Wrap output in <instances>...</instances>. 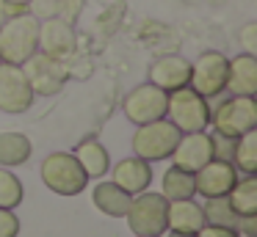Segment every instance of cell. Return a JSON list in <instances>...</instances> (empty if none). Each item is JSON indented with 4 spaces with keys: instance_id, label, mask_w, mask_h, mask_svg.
I'll list each match as a JSON object with an SVG mask.
<instances>
[{
    "instance_id": "cell-1",
    "label": "cell",
    "mask_w": 257,
    "mask_h": 237,
    "mask_svg": "<svg viewBox=\"0 0 257 237\" xmlns=\"http://www.w3.org/2000/svg\"><path fill=\"white\" fill-rule=\"evenodd\" d=\"M34 53H39V20L28 11L0 22V58L3 64L23 66Z\"/></svg>"
},
{
    "instance_id": "cell-2",
    "label": "cell",
    "mask_w": 257,
    "mask_h": 237,
    "mask_svg": "<svg viewBox=\"0 0 257 237\" xmlns=\"http://www.w3.org/2000/svg\"><path fill=\"white\" fill-rule=\"evenodd\" d=\"M127 218V226L133 234L139 237H161L169 231V201L163 198V193H152V190H144V193H136L130 198V207L124 212Z\"/></svg>"
},
{
    "instance_id": "cell-3",
    "label": "cell",
    "mask_w": 257,
    "mask_h": 237,
    "mask_svg": "<svg viewBox=\"0 0 257 237\" xmlns=\"http://www.w3.org/2000/svg\"><path fill=\"white\" fill-rule=\"evenodd\" d=\"M42 182H45L47 190L58 193V196H78L86 190L89 185V176L80 168L78 157L72 152H53L45 157L39 168Z\"/></svg>"
},
{
    "instance_id": "cell-4",
    "label": "cell",
    "mask_w": 257,
    "mask_h": 237,
    "mask_svg": "<svg viewBox=\"0 0 257 237\" xmlns=\"http://www.w3.org/2000/svg\"><path fill=\"white\" fill-rule=\"evenodd\" d=\"M166 119L177 127L180 132H202L210 124V99L196 94L191 86L177 88L169 94L166 105Z\"/></svg>"
},
{
    "instance_id": "cell-5",
    "label": "cell",
    "mask_w": 257,
    "mask_h": 237,
    "mask_svg": "<svg viewBox=\"0 0 257 237\" xmlns=\"http://www.w3.org/2000/svg\"><path fill=\"white\" fill-rule=\"evenodd\" d=\"M180 135L183 132L172 124L169 119H158L150 121V124H141L136 127V135H133V154L147 163H161V160H169L177 146Z\"/></svg>"
},
{
    "instance_id": "cell-6",
    "label": "cell",
    "mask_w": 257,
    "mask_h": 237,
    "mask_svg": "<svg viewBox=\"0 0 257 237\" xmlns=\"http://www.w3.org/2000/svg\"><path fill=\"white\" fill-rule=\"evenodd\" d=\"M210 124L216 132L229 138H240L257 130V102L254 97H229L210 110Z\"/></svg>"
},
{
    "instance_id": "cell-7",
    "label": "cell",
    "mask_w": 257,
    "mask_h": 237,
    "mask_svg": "<svg viewBox=\"0 0 257 237\" xmlns=\"http://www.w3.org/2000/svg\"><path fill=\"white\" fill-rule=\"evenodd\" d=\"M166 105H169V94L147 80L124 94L122 113L130 124L141 127V124H150V121L166 119Z\"/></svg>"
},
{
    "instance_id": "cell-8",
    "label": "cell",
    "mask_w": 257,
    "mask_h": 237,
    "mask_svg": "<svg viewBox=\"0 0 257 237\" xmlns=\"http://www.w3.org/2000/svg\"><path fill=\"white\" fill-rule=\"evenodd\" d=\"M23 72L28 77L31 88L36 97H56L69 80V66L67 61H56L45 53H34L23 64Z\"/></svg>"
},
{
    "instance_id": "cell-9",
    "label": "cell",
    "mask_w": 257,
    "mask_h": 237,
    "mask_svg": "<svg viewBox=\"0 0 257 237\" xmlns=\"http://www.w3.org/2000/svg\"><path fill=\"white\" fill-rule=\"evenodd\" d=\"M227 69H229L227 55L218 53V50H207L191 64L188 86L205 99H213L218 94H224V88H227Z\"/></svg>"
},
{
    "instance_id": "cell-10",
    "label": "cell",
    "mask_w": 257,
    "mask_h": 237,
    "mask_svg": "<svg viewBox=\"0 0 257 237\" xmlns=\"http://www.w3.org/2000/svg\"><path fill=\"white\" fill-rule=\"evenodd\" d=\"M34 99H36V94L31 88L28 77H25L23 66L0 64V110L20 116L25 110H31Z\"/></svg>"
},
{
    "instance_id": "cell-11",
    "label": "cell",
    "mask_w": 257,
    "mask_h": 237,
    "mask_svg": "<svg viewBox=\"0 0 257 237\" xmlns=\"http://www.w3.org/2000/svg\"><path fill=\"white\" fill-rule=\"evenodd\" d=\"M78 47V36H75L72 22L61 20V17H50V20L39 22V53L50 55L56 61H67Z\"/></svg>"
},
{
    "instance_id": "cell-12",
    "label": "cell",
    "mask_w": 257,
    "mask_h": 237,
    "mask_svg": "<svg viewBox=\"0 0 257 237\" xmlns=\"http://www.w3.org/2000/svg\"><path fill=\"white\" fill-rule=\"evenodd\" d=\"M238 168L227 160H210L207 165H202L194 174V185L196 193L202 198H216V196H227L232 190V185L238 182Z\"/></svg>"
},
{
    "instance_id": "cell-13",
    "label": "cell",
    "mask_w": 257,
    "mask_h": 237,
    "mask_svg": "<svg viewBox=\"0 0 257 237\" xmlns=\"http://www.w3.org/2000/svg\"><path fill=\"white\" fill-rule=\"evenodd\" d=\"M150 83L158 88H163L166 94L177 91V88H185L191 80V61L180 53H169L161 55V58L152 61L150 66Z\"/></svg>"
},
{
    "instance_id": "cell-14",
    "label": "cell",
    "mask_w": 257,
    "mask_h": 237,
    "mask_svg": "<svg viewBox=\"0 0 257 237\" xmlns=\"http://www.w3.org/2000/svg\"><path fill=\"white\" fill-rule=\"evenodd\" d=\"M210 160H213V146H210V135L205 130L180 135L177 146L172 152V165H177L183 171H191V174H196Z\"/></svg>"
},
{
    "instance_id": "cell-15",
    "label": "cell",
    "mask_w": 257,
    "mask_h": 237,
    "mask_svg": "<svg viewBox=\"0 0 257 237\" xmlns=\"http://www.w3.org/2000/svg\"><path fill=\"white\" fill-rule=\"evenodd\" d=\"M111 176H113L111 182H116L124 193L136 196V193L150 190L152 163H147V160H141L133 154V157H124V160H119L116 165H111Z\"/></svg>"
},
{
    "instance_id": "cell-16",
    "label": "cell",
    "mask_w": 257,
    "mask_h": 237,
    "mask_svg": "<svg viewBox=\"0 0 257 237\" xmlns=\"http://www.w3.org/2000/svg\"><path fill=\"white\" fill-rule=\"evenodd\" d=\"M232 97H254L257 94V58L249 53H240L229 58L227 69V88Z\"/></svg>"
},
{
    "instance_id": "cell-17",
    "label": "cell",
    "mask_w": 257,
    "mask_h": 237,
    "mask_svg": "<svg viewBox=\"0 0 257 237\" xmlns=\"http://www.w3.org/2000/svg\"><path fill=\"white\" fill-rule=\"evenodd\" d=\"M169 231H180V234H196L205 226V212L202 204L194 198H180V201H169Z\"/></svg>"
},
{
    "instance_id": "cell-18",
    "label": "cell",
    "mask_w": 257,
    "mask_h": 237,
    "mask_svg": "<svg viewBox=\"0 0 257 237\" xmlns=\"http://www.w3.org/2000/svg\"><path fill=\"white\" fill-rule=\"evenodd\" d=\"M72 154L78 157L80 168L86 171L89 179H102V176L111 171V154H108V149L102 146L97 138H86V141H80Z\"/></svg>"
},
{
    "instance_id": "cell-19",
    "label": "cell",
    "mask_w": 257,
    "mask_h": 237,
    "mask_svg": "<svg viewBox=\"0 0 257 237\" xmlns=\"http://www.w3.org/2000/svg\"><path fill=\"white\" fill-rule=\"evenodd\" d=\"M130 198L133 196L124 193L116 182H105V179H100L94 185V190H91V204L102 215H108V218H124V212L130 207Z\"/></svg>"
},
{
    "instance_id": "cell-20",
    "label": "cell",
    "mask_w": 257,
    "mask_h": 237,
    "mask_svg": "<svg viewBox=\"0 0 257 237\" xmlns=\"http://www.w3.org/2000/svg\"><path fill=\"white\" fill-rule=\"evenodd\" d=\"M34 154V143L25 132L6 130L0 132V168H17L25 165Z\"/></svg>"
},
{
    "instance_id": "cell-21",
    "label": "cell",
    "mask_w": 257,
    "mask_h": 237,
    "mask_svg": "<svg viewBox=\"0 0 257 237\" xmlns=\"http://www.w3.org/2000/svg\"><path fill=\"white\" fill-rule=\"evenodd\" d=\"M161 193L166 201H180V198H194L196 196V185H194V174L183 171L177 165L166 168L161 179Z\"/></svg>"
},
{
    "instance_id": "cell-22",
    "label": "cell",
    "mask_w": 257,
    "mask_h": 237,
    "mask_svg": "<svg viewBox=\"0 0 257 237\" xmlns=\"http://www.w3.org/2000/svg\"><path fill=\"white\" fill-rule=\"evenodd\" d=\"M227 201L238 215H257V176H238L232 190L227 193Z\"/></svg>"
},
{
    "instance_id": "cell-23",
    "label": "cell",
    "mask_w": 257,
    "mask_h": 237,
    "mask_svg": "<svg viewBox=\"0 0 257 237\" xmlns=\"http://www.w3.org/2000/svg\"><path fill=\"white\" fill-rule=\"evenodd\" d=\"M232 165L238 168V174L249 176L257 174V130L246 132L235 141V154H232Z\"/></svg>"
},
{
    "instance_id": "cell-24",
    "label": "cell",
    "mask_w": 257,
    "mask_h": 237,
    "mask_svg": "<svg viewBox=\"0 0 257 237\" xmlns=\"http://www.w3.org/2000/svg\"><path fill=\"white\" fill-rule=\"evenodd\" d=\"M202 212H205V223H210V226H227V229H235V226H238V212L229 207L227 196L205 198Z\"/></svg>"
},
{
    "instance_id": "cell-25",
    "label": "cell",
    "mask_w": 257,
    "mask_h": 237,
    "mask_svg": "<svg viewBox=\"0 0 257 237\" xmlns=\"http://www.w3.org/2000/svg\"><path fill=\"white\" fill-rule=\"evenodd\" d=\"M25 198V187L14 171L0 168V207L3 209H17Z\"/></svg>"
},
{
    "instance_id": "cell-26",
    "label": "cell",
    "mask_w": 257,
    "mask_h": 237,
    "mask_svg": "<svg viewBox=\"0 0 257 237\" xmlns=\"http://www.w3.org/2000/svg\"><path fill=\"white\" fill-rule=\"evenodd\" d=\"M235 141H238V138L221 135V132H216V130H213V135H210L213 160H227V163H232V154H235Z\"/></svg>"
},
{
    "instance_id": "cell-27",
    "label": "cell",
    "mask_w": 257,
    "mask_h": 237,
    "mask_svg": "<svg viewBox=\"0 0 257 237\" xmlns=\"http://www.w3.org/2000/svg\"><path fill=\"white\" fill-rule=\"evenodd\" d=\"M58 6H61V0H31L28 14L42 22V20H50V17H58Z\"/></svg>"
},
{
    "instance_id": "cell-28",
    "label": "cell",
    "mask_w": 257,
    "mask_h": 237,
    "mask_svg": "<svg viewBox=\"0 0 257 237\" xmlns=\"http://www.w3.org/2000/svg\"><path fill=\"white\" fill-rule=\"evenodd\" d=\"M20 234V218L14 209L0 207V237H17Z\"/></svg>"
},
{
    "instance_id": "cell-29",
    "label": "cell",
    "mask_w": 257,
    "mask_h": 237,
    "mask_svg": "<svg viewBox=\"0 0 257 237\" xmlns=\"http://www.w3.org/2000/svg\"><path fill=\"white\" fill-rule=\"evenodd\" d=\"M240 47H243V53L254 55L257 53V22H246L243 28H240Z\"/></svg>"
},
{
    "instance_id": "cell-30",
    "label": "cell",
    "mask_w": 257,
    "mask_h": 237,
    "mask_svg": "<svg viewBox=\"0 0 257 237\" xmlns=\"http://www.w3.org/2000/svg\"><path fill=\"white\" fill-rule=\"evenodd\" d=\"M194 237H240V234H238V229H227V226H210V223H205Z\"/></svg>"
},
{
    "instance_id": "cell-31",
    "label": "cell",
    "mask_w": 257,
    "mask_h": 237,
    "mask_svg": "<svg viewBox=\"0 0 257 237\" xmlns=\"http://www.w3.org/2000/svg\"><path fill=\"white\" fill-rule=\"evenodd\" d=\"M238 234L243 237H257V215H238Z\"/></svg>"
},
{
    "instance_id": "cell-32",
    "label": "cell",
    "mask_w": 257,
    "mask_h": 237,
    "mask_svg": "<svg viewBox=\"0 0 257 237\" xmlns=\"http://www.w3.org/2000/svg\"><path fill=\"white\" fill-rule=\"evenodd\" d=\"M3 6H23V9H28V3L31 0H0Z\"/></svg>"
},
{
    "instance_id": "cell-33",
    "label": "cell",
    "mask_w": 257,
    "mask_h": 237,
    "mask_svg": "<svg viewBox=\"0 0 257 237\" xmlns=\"http://www.w3.org/2000/svg\"><path fill=\"white\" fill-rule=\"evenodd\" d=\"M169 237H194V234H180V231H169Z\"/></svg>"
},
{
    "instance_id": "cell-34",
    "label": "cell",
    "mask_w": 257,
    "mask_h": 237,
    "mask_svg": "<svg viewBox=\"0 0 257 237\" xmlns=\"http://www.w3.org/2000/svg\"><path fill=\"white\" fill-rule=\"evenodd\" d=\"M0 64H3V58H0Z\"/></svg>"
},
{
    "instance_id": "cell-35",
    "label": "cell",
    "mask_w": 257,
    "mask_h": 237,
    "mask_svg": "<svg viewBox=\"0 0 257 237\" xmlns=\"http://www.w3.org/2000/svg\"><path fill=\"white\" fill-rule=\"evenodd\" d=\"M136 237H139V234H136Z\"/></svg>"
}]
</instances>
